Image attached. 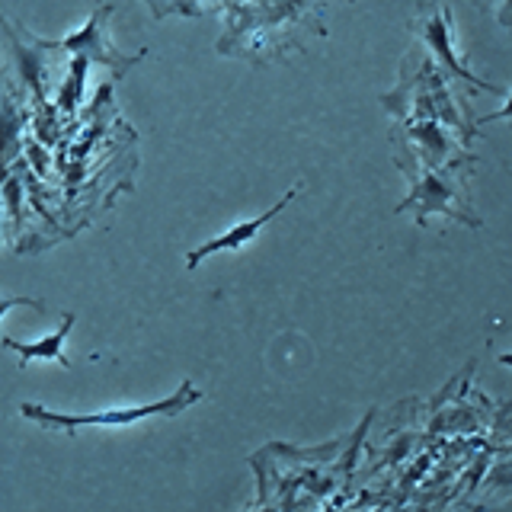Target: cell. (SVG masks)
Masks as SVG:
<instances>
[{
    "mask_svg": "<svg viewBox=\"0 0 512 512\" xmlns=\"http://www.w3.org/2000/svg\"><path fill=\"white\" fill-rule=\"evenodd\" d=\"M202 391L196 388L192 381H183L180 391L164 397V400H154V404H141V407H112V410H100V413H52L39 404H23V416L26 420H36L39 426L48 429H64V432H74V429H84V426H132L138 420H148V416H176L189 410L192 404H199Z\"/></svg>",
    "mask_w": 512,
    "mask_h": 512,
    "instance_id": "1",
    "label": "cell"
},
{
    "mask_svg": "<svg viewBox=\"0 0 512 512\" xmlns=\"http://www.w3.org/2000/svg\"><path fill=\"white\" fill-rule=\"evenodd\" d=\"M407 208H413V212H416V224H426V215L439 212V215H448L455 221L471 224V228H480V218L471 215L468 202L461 199V189L455 183V176L442 173V167L426 170L423 176H416L410 196L404 199V205H400V212H407Z\"/></svg>",
    "mask_w": 512,
    "mask_h": 512,
    "instance_id": "2",
    "label": "cell"
},
{
    "mask_svg": "<svg viewBox=\"0 0 512 512\" xmlns=\"http://www.w3.org/2000/svg\"><path fill=\"white\" fill-rule=\"evenodd\" d=\"M112 13V7H103V10H96L90 20H87V26L80 29V32H74V36H68V39H61L58 42V48H64V52H71V55H77V58H87V61H96V64H103V68H109L112 74H122V71H128L132 64L141 58V55H135V58H125L122 52H116V45H112L109 39H106V16Z\"/></svg>",
    "mask_w": 512,
    "mask_h": 512,
    "instance_id": "3",
    "label": "cell"
},
{
    "mask_svg": "<svg viewBox=\"0 0 512 512\" xmlns=\"http://www.w3.org/2000/svg\"><path fill=\"white\" fill-rule=\"evenodd\" d=\"M298 189H301V183H295L292 189L285 192V196L269 208V212H263V215H256V218H247V221H240V224H234V228L228 231V234H221V237H215V240H208V244H202V247H196L189 256H186V266L189 269H196L205 256H212V253H221V250H244L250 240L260 234V228L263 224H269L272 218H276L282 208L292 202L295 196H298Z\"/></svg>",
    "mask_w": 512,
    "mask_h": 512,
    "instance_id": "4",
    "label": "cell"
},
{
    "mask_svg": "<svg viewBox=\"0 0 512 512\" xmlns=\"http://www.w3.org/2000/svg\"><path fill=\"white\" fill-rule=\"evenodd\" d=\"M413 29L420 32V36L426 39V45L432 48V55H436V61L442 64V68L452 71V77L471 80V84L487 87V90H500L496 84H487V80L474 77L468 68H461V61H458V58H455V52H452V42H448V36H452V20H448V13H445V10L429 13L426 20H416V23H413Z\"/></svg>",
    "mask_w": 512,
    "mask_h": 512,
    "instance_id": "5",
    "label": "cell"
},
{
    "mask_svg": "<svg viewBox=\"0 0 512 512\" xmlns=\"http://www.w3.org/2000/svg\"><path fill=\"white\" fill-rule=\"evenodd\" d=\"M71 327H74V314L68 311L61 317V327L55 333H45L36 343H20V340H13V336H4V346L13 349L23 365L26 362H61L64 368H71V359H64V340H68Z\"/></svg>",
    "mask_w": 512,
    "mask_h": 512,
    "instance_id": "6",
    "label": "cell"
},
{
    "mask_svg": "<svg viewBox=\"0 0 512 512\" xmlns=\"http://www.w3.org/2000/svg\"><path fill=\"white\" fill-rule=\"evenodd\" d=\"M410 141L416 154H420V160L426 164V170H436L445 164V154L458 151L455 141L445 135V128L439 122H426V125H413L410 128Z\"/></svg>",
    "mask_w": 512,
    "mask_h": 512,
    "instance_id": "7",
    "label": "cell"
},
{
    "mask_svg": "<svg viewBox=\"0 0 512 512\" xmlns=\"http://www.w3.org/2000/svg\"><path fill=\"white\" fill-rule=\"evenodd\" d=\"M23 125H26L23 112L16 109L7 96H0V173H4L10 160L20 154Z\"/></svg>",
    "mask_w": 512,
    "mask_h": 512,
    "instance_id": "8",
    "label": "cell"
},
{
    "mask_svg": "<svg viewBox=\"0 0 512 512\" xmlns=\"http://www.w3.org/2000/svg\"><path fill=\"white\" fill-rule=\"evenodd\" d=\"M10 308H36L45 311V304L39 298H26V295H10V298H0V317H4Z\"/></svg>",
    "mask_w": 512,
    "mask_h": 512,
    "instance_id": "9",
    "label": "cell"
},
{
    "mask_svg": "<svg viewBox=\"0 0 512 512\" xmlns=\"http://www.w3.org/2000/svg\"><path fill=\"white\" fill-rule=\"evenodd\" d=\"M503 4H506V0H503Z\"/></svg>",
    "mask_w": 512,
    "mask_h": 512,
    "instance_id": "10",
    "label": "cell"
},
{
    "mask_svg": "<svg viewBox=\"0 0 512 512\" xmlns=\"http://www.w3.org/2000/svg\"><path fill=\"white\" fill-rule=\"evenodd\" d=\"M0 205H4V202H0Z\"/></svg>",
    "mask_w": 512,
    "mask_h": 512,
    "instance_id": "11",
    "label": "cell"
}]
</instances>
